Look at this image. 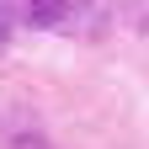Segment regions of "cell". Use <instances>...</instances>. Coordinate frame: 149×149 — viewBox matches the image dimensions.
Segmentation results:
<instances>
[{
	"mask_svg": "<svg viewBox=\"0 0 149 149\" xmlns=\"http://www.w3.org/2000/svg\"><path fill=\"white\" fill-rule=\"evenodd\" d=\"M11 22H16V6H0V53L11 43Z\"/></svg>",
	"mask_w": 149,
	"mask_h": 149,
	"instance_id": "2",
	"label": "cell"
},
{
	"mask_svg": "<svg viewBox=\"0 0 149 149\" xmlns=\"http://www.w3.org/2000/svg\"><path fill=\"white\" fill-rule=\"evenodd\" d=\"M11 149H48V144H43V139H16Z\"/></svg>",
	"mask_w": 149,
	"mask_h": 149,
	"instance_id": "3",
	"label": "cell"
},
{
	"mask_svg": "<svg viewBox=\"0 0 149 149\" xmlns=\"http://www.w3.org/2000/svg\"><path fill=\"white\" fill-rule=\"evenodd\" d=\"M101 6H16V22H32V27H91L101 22Z\"/></svg>",
	"mask_w": 149,
	"mask_h": 149,
	"instance_id": "1",
	"label": "cell"
}]
</instances>
